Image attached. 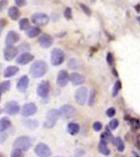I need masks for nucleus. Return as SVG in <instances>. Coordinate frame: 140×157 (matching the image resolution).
<instances>
[{"label":"nucleus","mask_w":140,"mask_h":157,"mask_svg":"<svg viewBox=\"0 0 140 157\" xmlns=\"http://www.w3.org/2000/svg\"><path fill=\"white\" fill-rule=\"evenodd\" d=\"M112 142L115 145V147L117 148V150L120 152L124 151L125 150V143L123 142V140L120 137H115Z\"/></svg>","instance_id":"obj_25"},{"label":"nucleus","mask_w":140,"mask_h":157,"mask_svg":"<svg viewBox=\"0 0 140 157\" xmlns=\"http://www.w3.org/2000/svg\"><path fill=\"white\" fill-rule=\"evenodd\" d=\"M64 17H66V19L71 20L72 18V11L70 7H66L64 11Z\"/></svg>","instance_id":"obj_32"},{"label":"nucleus","mask_w":140,"mask_h":157,"mask_svg":"<svg viewBox=\"0 0 140 157\" xmlns=\"http://www.w3.org/2000/svg\"><path fill=\"white\" fill-rule=\"evenodd\" d=\"M107 62L110 66H112L113 62H114V56L111 52H108L107 55Z\"/></svg>","instance_id":"obj_39"},{"label":"nucleus","mask_w":140,"mask_h":157,"mask_svg":"<svg viewBox=\"0 0 140 157\" xmlns=\"http://www.w3.org/2000/svg\"><path fill=\"white\" fill-rule=\"evenodd\" d=\"M137 144H138V148L140 151V135H138L137 137Z\"/></svg>","instance_id":"obj_44"},{"label":"nucleus","mask_w":140,"mask_h":157,"mask_svg":"<svg viewBox=\"0 0 140 157\" xmlns=\"http://www.w3.org/2000/svg\"><path fill=\"white\" fill-rule=\"evenodd\" d=\"M11 157H24V153L19 149H13L11 153Z\"/></svg>","instance_id":"obj_30"},{"label":"nucleus","mask_w":140,"mask_h":157,"mask_svg":"<svg viewBox=\"0 0 140 157\" xmlns=\"http://www.w3.org/2000/svg\"><path fill=\"white\" fill-rule=\"evenodd\" d=\"M2 111H3V110H2V109H1V108H0V115H1V114H2Z\"/></svg>","instance_id":"obj_48"},{"label":"nucleus","mask_w":140,"mask_h":157,"mask_svg":"<svg viewBox=\"0 0 140 157\" xmlns=\"http://www.w3.org/2000/svg\"><path fill=\"white\" fill-rule=\"evenodd\" d=\"M88 98V88L86 87H80L76 91L75 99L79 105H84Z\"/></svg>","instance_id":"obj_6"},{"label":"nucleus","mask_w":140,"mask_h":157,"mask_svg":"<svg viewBox=\"0 0 140 157\" xmlns=\"http://www.w3.org/2000/svg\"><path fill=\"white\" fill-rule=\"evenodd\" d=\"M7 25V21L4 18H1L0 19V36H1V34H2V30L4 29V27L6 26Z\"/></svg>","instance_id":"obj_40"},{"label":"nucleus","mask_w":140,"mask_h":157,"mask_svg":"<svg viewBox=\"0 0 140 157\" xmlns=\"http://www.w3.org/2000/svg\"><path fill=\"white\" fill-rule=\"evenodd\" d=\"M108 126H109V128H110L111 129H115V128L119 126V121H118V120H116V119H113V120H111Z\"/></svg>","instance_id":"obj_31"},{"label":"nucleus","mask_w":140,"mask_h":157,"mask_svg":"<svg viewBox=\"0 0 140 157\" xmlns=\"http://www.w3.org/2000/svg\"><path fill=\"white\" fill-rule=\"evenodd\" d=\"M59 111H60V115L65 119H71V118L74 117L76 113V108L74 107L73 105H69V104L62 105L60 108Z\"/></svg>","instance_id":"obj_9"},{"label":"nucleus","mask_w":140,"mask_h":157,"mask_svg":"<svg viewBox=\"0 0 140 157\" xmlns=\"http://www.w3.org/2000/svg\"><path fill=\"white\" fill-rule=\"evenodd\" d=\"M70 80L73 85L76 86L83 84L85 81V78H84V76L78 72H72L70 75Z\"/></svg>","instance_id":"obj_17"},{"label":"nucleus","mask_w":140,"mask_h":157,"mask_svg":"<svg viewBox=\"0 0 140 157\" xmlns=\"http://www.w3.org/2000/svg\"><path fill=\"white\" fill-rule=\"evenodd\" d=\"M0 157H5V155L2 154V153H1V152H0Z\"/></svg>","instance_id":"obj_47"},{"label":"nucleus","mask_w":140,"mask_h":157,"mask_svg":"<svg viewBox=\"0 0 140 157\" xmlns=\"http://www.w3.org/2000/svg\"><path fill=\"white\" fill-rule=\"evenodd\" d=\"M41 33V29H39V27L37 26H33L29 27V29L26 30V35L30 39L35 38Z\"/></svg>","instance_id":"obj_23"},{"label":"nucleus","mask_w":140,"mask_h":157,"mask_svg":"<svg viewBox=\"0 0 140 157\" xmlns=\"http://www.w3.org/2000/svg\"><path fill=\"white\" fill-rule=\"evenodd\" d=\"M15 3L17 5V7H23L25 5H26L27 2L25 1V0H16L15 1Z\"/></svg>","instance_id":"obj_43"},{"label":"nucleus","mask_w":140,"mask_h":157,"mask_svg":"<svg viewBox=\"0 0 140 157\" xmlns=\"http://www.w3.org/2000/svg\"><path fill=\"white\" fill-rule=\"evenodd\" d=\"M50 91V83L48 80H43L37 87V94L40 98H45L48 97Z\"/></svg>","instance_id":"obj_10"},{"label":"nucleus","mask_w":140,"mask_h":157,"mask_svg":"<svg viewBox=\"0 0 140 157\" xmlns=\"http://www.w3.org/2000/svg\"><path fill=\"white\" fill-rule=\"evenodd\" d=\"M34 153L39 157H49L52 155V151L48 145L44 143H39L34 147Z\"/></svg>","instance_id":"obj_8"},{"label":"nucleus","mask_w":140,"mask_h":157,"mask_svg":"<svg viewBox=\"0 0 140 157\" xmlns=\"http://www.w3.org/2000/svg\"><path fill=\"white\" fill-rule=\"evenodd\" d=\"M80 8L83 10V12L85 13L86 15H88V16H90L91 15V10L89 9V7H88L86 6L85 4H84V3H80Z\"/></svg>","instance_id":"obj_35"},{"label":"nucleus","mask_w":140,"mask_h":157,"mask_svg":"<svg viewBox=\"0 0 140 157\" xmlns=\"http://www.w3.org/2000/svg\"><path fill=\"white\" fill-rule=\"evenodd\" d=\"M130 124H132V126L134 128L138 129V128H140V122L139 120H137V119H135V118H133L130 120Z\"/></svg>","instance_id":"obj_33"},{"label":"nucleus","mask_w":140,"mask_h":157,"mask_svg":"<svg viewBox=\"0 0 140 157\" xmlns=\"http://www.w3.org/2000/svg\"><path fill=\"white\" fill-rule=\"evenodd\" d=\"M8 16L12 21H17L21 17V12L17 7L12 6L8 9Z\"/></svg>","instance_id":"obj_20"},{"label":"nucleus","mask_w":140,"mask_h":157,"mask_svg":"<svg viewBox=\"0 0 140 157\" xmlns=\"http://www.w3.org/2000/svg\"><path fill=\"white\" fill-rule=\"evenodd\" d=\"M18 50L21 52H22L23 53H25V52H28L30 50V46L28 43H23L19 46L18 48Z\"/></svg>","instance_id":"obj_29"},{"label":"nucleus","mask_w":140,"mask_h":157,"mask_svg":"<svg viewBox=\"0 0 140 157\" xmlns=\"http://www.w3.org/2000/svg\"><path fill=\"white\" fill-rule=\"evenodd\" d=\"M106 114H107V115L108 117H110V118L113 117V116L115 115V108H113V107L108 108L107 110V112H106Z\"/></svg>","instance_id":"obj_37"},{"label":"nucleus","mask_w":140,"mask_h":157,"mask_svg":"<svg viewBox=\"0 0 140 157\" xmlns=\"http://www.w3.org/2000/svg\"><path fill=\"white\" fill-rule=\"evenodd\" d=\"M11 88V82L9 80H5L0 83V93H7Z\"/></svg>","instance_id":"obj_27"},{"label":"nucleus","mask_w":140,"mask_h":157,"mask_svg":"<svg viewBox=\"0 0 140 157\" xmlns=\"http://www.w3.org/2000/svg\"><path fill=\"white\" fill-rule=\"evenodd\" d=\"M19 52L18 48L14 46H7L3 49V57L7 61H11Z\"/></svg>","instance_id":"obj_12"},{"label":"nucleus","mask_w":140,"mask_h":157,"mask_svg":"<svg viewBox=\"0 0 140 157\" xmlns=\"http://www.w3.org/2000/svg\"><path fill=\"white\" fill-rule=\"evenodd\" d=\"M67 131L70 134L76 135L80 131V125L77 123H70L67 126Z\"/></svg>","instance_id":"obj_24"},{"label":"nucleus","mask_w":140,"mask_h":157,"mask_svg":"<svg viewBox=\"0 0 140 157\" xmlns=\"http://www.w3.org/2000/svg\"><path fill=\"white\" fill-rule=\"evenodd\" d=\"M7 4H8V1L7 0H1L0 1V12L4 11L5 8L7 7Z\"/></svg>","instance_id":"obj_36"},{"label":"nucleus","mask_w":140,"mask_h":157,"mask_svg":"<svg viewBox=\"0 0 140 157\" xmlns=\"http://www.w3.org/2000/svg\"><path fill=\"white\" fill-rule=\"evenodd\" d=\"M19 28L21 30H27L29 28V21L28 18H22L19 21Z\"/></svg>","instance_id":"obj_26"},{"label":"nucleus","mask_w":140,"mask_h":157,"mask_svg":"<svg viewBox=\"0 0 140 157\" xmlns=\"http://www.w3.org/2000/svg\"><path fill=\"white\" fill-rule=\"evenodd\" d=\"M84 151L83 149H77L75 151L74 157H81L82 155H84Z\"/></svg>","instance_id":"obj_42"},{"label":"nucleus","mask_w":140,"mask_h":157,"mask_svg":"<svg viewBox=\"0 0 140 157\" xmlns=\"http://www.w3.org/2000/svg\"><path fill=\"white\" fill-rule=\"evenodd\" d=\"M120 89H121V82H120V80H117L115 83L114 86H113V89H112L113 97L117 96V94L119 93V92H120Z\"/></svg>","instance_id":"obj_28"},{"label":"nucleus","mask_w":140,"mask_h":157,"mask_svg":"<svg viewBox=\"0 0 140 157\" xmlns=\"http://www.w3.org/2000/svg\"><path fill=\"white\" fill-rule=\"evenodd\" d=\"M20 105L16 101H9L5 104L2 110L9 115H15L20 111Z\"/></svg>","instance_id":"obj_7"},{"label":"nucleus","mask_w":140,"mask_h":157,"mask_svg":"<svg viewBox=\"0 0 140 157\" xmlns=\"http://www.w3.org/2000/svg\"><path fill=\"white\" fill-rule=\"evenodd\" d=\"M93 129L95 130L96 132H99V131L102 129V128H103V125H102V124H101L100 122L97 121V122L93 123Z\"/></svg>","instance_id":"obj_38"},{"label":"nucleus","mask_w":140,"mask_h":157,"mask_svg":"<svg viewBox=\"0 0 140 157\" xmlns=\"http://www.w3.org/2000/svg\"><path fill=\"white\" fill-rule=\"evenodd\" d=\"M60 116V111L56 109H51L49 110L46 116V120L44 121V127L47 128H52L56 124V121Z\"/></svg>","instance_id":"obj_3"},{"label":"nucleus","mask_w":140,"mask_h":157,"mask_svg":"<svg viewBox=\"0 0 140 157\" xmlns=\"http://www.w3.org/2000/svg\"><path fill=\"white\" fill-rule=\"evenodd\" d=\"M131 157H139V155H138V153H136V152L133 151L132 152V156Z\"/></svg>","instance_id":"obj_45"},{"label":"nucleus","mask_w":140,"mask_h":157,"mask_svg":"<svg viewBox=\"0 0 140 157\" xmlns=\"http://www.w3.org/2000/svg\"><path fill=\"white\" fill-rule=\"evenodd\" d=\"M1 97H2V93H0V101H1Z\"/></svg>","instance_id":"obj_49"},{"label":"nucleus","mask_w":140,"mask_h":157,"mask_svg":"<svg viewBox=\"0 0 140 157\" xmlns=\"http://www.w3.org/2000/svg\"><path fill=\"white\" fill-rule=\"evenodd\" d=\"M20 34L14 30H11L7 33L6 39H5V44L7 46H13V44L19 41Z\"/></svg>","instance_id":"obj_15"},{"label":"nucleus","mask_w":140,"mask_h":157,"mask_svg":"<svg viewBox=\"0 0 140 157\" xmlns=\"http://www.w3.org/2000/svg\"><path fill=\"white\" fill-rule=\"evenodd\" d=\"M107 142H106L103 140H100L99 145H98V151L101 154L104 155H109L111 153L110 150L107 147Z\"/></svg>","instance_id":"obj_22"},{"label":"nucleus","mask_w":140,"mask_h":157,"mask_svg":"<svg viewBox=\"0 0 140 157\" xmlns=\"http://www.w3.org/2000/svg\"><path fill=\"white\" fill-rule=\"evenodd\" d=\"M34 59V55L29 53V52H25V53L21 54L17 58V63L19 65H26V64L31 62Z\"/></svg>","instance_id":"obj_18"},{"label":"nucleus","mask_w":140,"mask_h":157,"mask_svg":"<svg viewBox=\"0 0 140 157\" xmlns=\"http://www.w3.org/2000/svg\"><path fill=\"white\" fill-rule=\"evenodd\" d=\"M70 80V75H68V72L65 70H61L58 72L57 78H56V83L60 87H65L68 83Z\"/></svg>","instance_id":"obj_14"},{"label":"nucleus","mask_w":140,"mask_h":157,"mask_svg":"<svg viewBox=\"0 0 140 157\" xmlns=\"http://www.w3.org/2000/svg\"><path fill=\"white\" fill-rule=\"evenodd\" d=\"M12 126V122L11 120L7 117H2L0 119V132H4L8 128Z\"/></svg>","instance_id":"obj_21"},{"label":"nucleus","mask_w":140,"mask_h":157,"mask_svg":"<svg viewBox=\"0 0 140 157\" xmlns=\"http://www.w3.org/2000/svg\"><path fill=\"white\" fill-rule=\"evenodd\" d=\"M32 140L28 136H21L18 137L13 142L14 149H19L22 151H27L31 147Z\"/></svg>","instance_id":"obj_2"},{"label":"nucleus","mask_w":140,"mask_h":157,"mask_svg":"<svg viewBox=\"0 0 140 157\" xmlns=\"http://www.w3.org/2000/svg\"><path fill=\"white\" fill-rule=\"evenodd\" d=\"M37 112V106L33 102H29L25 104L21 108V114L24 117H29L34 115Z\"/></svg>","instance_id":"obj_11"},{"label":"nucleus","mask_w":140,"mask_h":157,"mask_svg":"<svg viewBox=\"0 0 140 157\" xmlns=\"http://www.w3.org/2000/svg\"><path fill=\"white\" fill-rule=\"evenodd\" d=\"M65 60V53L60 48H53L51 52V63L52 66H57L63 63Z\"/></svg>","instance_id":"obj_4"},{"label":"nucleus","mask_w":140,"mask_h":157,"mask_svg":"<svg viewBox=\"0 0 140 157\" xmlns=\"http://www.w3.org/2000/svg\"><path fill=\"white\" fill-rule=\"evenodd\" d=\"M56 157H61V156H56Z\"/></svg>","instance_id":"obj_50"},{"label":"nucleus","mask_w":140,"mask_h":157,"mask_svg":"<svg viewBox=\"0 0 140 157\" xmlns=\"http://www.w3.org/2000/svg\"><path fill=\"white\" fill-rule=\"evenodd\" d=\"M49 17L43 12H37L31 16V21L34 25L38 26H44L49 22Z\"/></svg>","instance_id":"obj_5"},{"label":"nucleus","mask_w":140,"mask_h":157,"mask_svg":"<svg viewBox=\"0 0 140 157\" xmlns=\"http://www.w3.org/2000/svg\"><path fill=\"white\" fill-rule=\"evenodd\" d=\"M137 21H138V23H139V25H140V17H137Z\"/></svg>","instance_id":"obj_46"},{"label":"nucleus","mask_w":140,"mask_h":157,"mask_svg":"<svg viewBox=\"0 0 140 157\" xmlns=\"http://www.w3.org/2000/svg\"><path fill=\"white\" fill-rule=\"evenodd\" d=\"M94 97H95V91L92 89L90 93V97H89V99H88V104L90 105H93V101H94Z\"/></svg>","instance_id":"obj_41"},{"label":"nucleus","mask_w":140,"mask_h":157,"mask_svg":"<svg viewBox=\"0 0 140 157\" xmlns=\"http://www.w3.org/2000/svg\"><path fill=\"white\" fill-rule=\"evenodd\" d=\"M38 43L39 45L44 48H49L52 46V44L53 43V39L50 34H43L39 37L38 39Z\"/></svg>","instance_id":"obj_13"},{"label":"nucleus","mask_w":140,"mask_h":157,"mask_svg":"<svg viewBox=\"0 0 140 157\" xmlns=\"http://www.w3.org/2000/svg\"><path fill=\"white\" fill-rule=\"evenodd\" d=\"M48 64L44 61L38 60L35 61L29 67V74L34 78H40L47 73Z\"/></svg>","instance_id":"obj_1"},{"label":"nucleus","mask_w":140,"mask_h":157,"mask_svg":"<svg viewBox=\"0 0 140 157\" xmlns=\"http://www.w3.org/2000/svg\"><path fill=\"white\" fill-rule=\"evenodd\" d=\"M68 66L71 69H75L78 67V63L75 58H71L68 62Z\"/></svg>","instance_id":"obj_34"},{"label":"nucleus","mask_w":140,"mask_h":157,"mask_svg":"<svg viewBox=\"0 0 140 157\" xmlns=\"http://www.w3.org/2000/svg\"><path fill=\"white\" fill-rule=\"evenodd\" d=\"M19 72V68L16 66H7V68L5 69L4 73H3V76L5 78H10L14 76L15 75H17Z\"/></svg>","instance_id":"obj_19"},{"label":"nucleus","mask_w":140,"mask_h":157,"mask_svg":"<svg viewBox=\"0 0 140 157\" xmlns=\"http://www.w3.org/2000/svg\"><path fill=\"white\" fill-rule=\"evenodd\" d=\"M29 78L27 75H22L17 82V88L20 93H25L29 87Z\"/></svg>","instance_id":"obj_16"}]
</instances>
